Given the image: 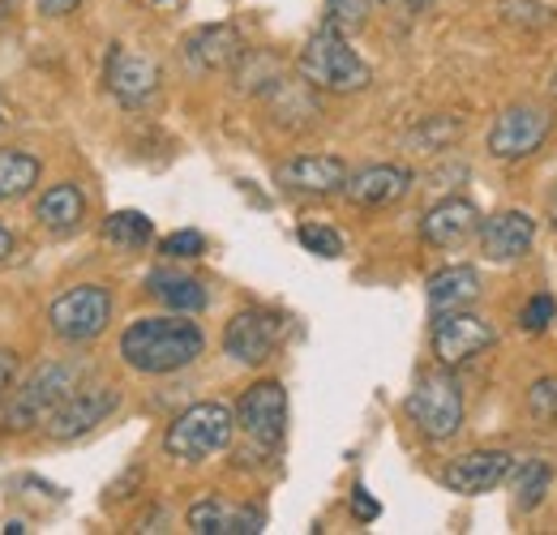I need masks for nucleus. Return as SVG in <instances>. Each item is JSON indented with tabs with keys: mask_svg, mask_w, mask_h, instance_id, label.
Segmentation results:
<instances>
[{
	"mask_svg": "<svg viewBox=\"0 0 557 535\" xmlns=\"http://www.w3.org/2000/svg\"><path fill=\"white\" fill-rule=\"evenodd\" d=\"M404 411H408V420L417 424V433L424 441H437L442 446V441L459 437V428H463V390H459L455 373L442 369V364L433 373H424L417 386H412Z\"/></svg>",
	"mask_w": 557,
	"mask_h": 535,
	"instance_id": "nucleus-5",
	"label": "nucleus"
},
{
	"mask_svg": "<svg viewBox=\"0 0 557 535\" xmlns=\"http://www.w3.org/2000/svg\"><path fill=\"white\" fill-rule=\"evenodd\" d=\"M13 253H17V236H13V232L0 223V262H9Z\"/></svg>",
	"mask_w": 557,
	"mask_h": 535,
	"instance_id": "nucleus-37",
	"label": "nucleus"
},
{
	"mask_svg": "<svg viewBox=\"0 0 557 535\" xmlns=\"http://www.w3.org/2000/svg\"><path fill=\"white\" fill-rule=\"evenodd\" d=\"M77 382H82V369L70 364V360H48V364H39V369L9 395L4 411H0V428H4V433H26V428L44 424V420L77 390Z\"/></svg>",
	"mask_w": 557,
	"mask_h": 535,
	"instance_id": "nucleus-4",
	"label": "nucleus"
},
{
	"mask_svg": "<svg viewBox=\"0 0 557 535\" xmlns=\"http://www.w3.org/2000/svg\"><path fill=\"white\" fill-rule=\"evenodd\" d=\"M181 57L194 73H219V69H232L245 61V39L232 22H214V26H202L185 39Z\"/></svg>",
	"mask_w": 557,
	"mask_h": 535,
	"instance_id": "nucleus-19",
	"label": "nucleus"
},
{
	"mask_svg": "<svg viewBox=\"0 0 557 535\" xmlns=\"http://www.w3.org/2000/svg\"><path fill=\"white\" fill-rule=\"evenodd\" d=\"M424 296H429V309H433V313H446V309H468V304L481 296V274H476L472 266L437 270V274H429Z\"/></svg>",
	"mask_w": 557,
	"mask_h": 535,
	"instance_id": "nucleus-23",
	"label": "nucleus"
},
{
	"mask_svg": "<svg viewBox=\"0 0 557 535\" xmlns=\"http://www.w3.org/2000/svg\"><path fill=\"white\" fill-rule=\"evenodd\" d=\"M159 253H163L168 262H194V258L207 253V236L194 232V227H181V232H172V236L159 240Z\"/></svg>",
	"mask_w": 557,
	"mask_h": 535,
	"instance_id": "nucleus-30",
	"label": "nucleus"
},
{
	"mask_svg": "<svg viewBox=\"0 0 557 535\" xmlns=\"http://www.w3.org/2000/svg\"><path fill=\"white\" fill-rule=\"evenodd\" d=\"M44 163L26 150H0V206L4 201H22L35 194Z\"/></svg>",
	"mask_w": 557,
	"mask_h": 535,
	"instance_id": "nucleus-25",
	"label": "nucleus"
},
{
	"mask_svg": "<svg viewBox=\"0 0 557 535\" xmlns=\"http://www.w3.org/2000/svg\"><path fill=\"white\" fill-rule=\"evenodd\" d=\"M9 125V108H4V99H0V129Z\"/></svg>",
	"mask_w": 557,
	"mask_h": 535,
	"instance_id": "nucleus-39",
	"label": "nucleus"
},
{
	"mask_svg": "<svg viewBox=\"0 0 557 535\" xmlns=\"http://www.w3.org/2000/svg\"><path fill=\"white\" fill-rule=\"evenodd\" d=\"M463 134V121L459 116H424L417 129H408V146L412 150H424V154H433V150H446V146H455Z\"/></svg>",
	"mask_w": 557,
	"mask_h": 535,
	"instance_id": "nucleus-27",
	"label": "nucleus"
},
{
	"mask_svg": "<svg viewBox=\"0 0 557 535\" xmlns=\"http://www.w3.org/2000/svg\"><path fill=\"white\" fill-rule=\"evenodd\" d=\"M412 167L404 163H369L360 172H348V185H344V198L360 210H382V206H395L412 194Z\"/></svg>",
	"mask_w": 557,
	"mask_h": 535,
	"instance_id": "nucleus-15",
	"label": "nucleus"
},
{
	"mask_svg": "<svg viewBox=\"0 0 557 535\" xmlns=\"http://www.w3.org/2000/svg\"><path fill=\"white\" fill-rule=\"evenodd\" d=\"M154 240V223L141 210H112L103 219V245L116 253H138Z\"/></svg>",
	"mask_w": 557,
	"mask_h": 535,
	"instance_id": "nucleus-24",
	"label": "nucleus"
},
{
	"mask_svg": "<svg viewBox=\"0 0 557 535\" xmlns=\"http://www.w3.org/2000/svg\"><path fill=\"white\" fill-rule=\"evenodd\" d=\"M549 95L557 99V73H554V82H549Z\"/></svg>",
	"mask_w": 557,
	"mask_h": 535,
	"instance_id": "nucleus-41",
	"label": "nucleus"
},
{
	"mask_svg": "<svg viewBox=\"0 0 557 535\" xmlns=\"http://www.w3.org/2000/svg\"><path fill=\"white\" fill-rule=\"evenodd\" d=\"M262 99H267L275 125H283V129H300V125H313L322 116V103H318V95H313V86L305 77L296 82V77L278 73L275 82L262 90Z\"/></svg>",
	"mask_w": 557,
	"mask_h": 535,
	"instance_id": "nucleus-20",
	"label": "nucleus"
},
{
	"mask_svg": "<svg viewBox=\"0 0 557 535\" xmlns=\"http://www.w3.org/2000/svg\"><path fill=\"white\" fill-rule=\"evenodd\" d=\"M510 471H515L510 450H468L442 468V484L459 497H476V493H493L497 484H506Z\"/></svg>",
	"mask_w": 557,
	"mask_h": 535,
	"instance_id": "nucleus-14",
	"label": "nucleus"
},
{
	"mask_svg": "<svg viewBox=\"0 0 557 535\" xmlns=\"http://www.w3.org/2000/svg\"><path fill=\"white\" fill-rule=\"evenodd\" d=\"M232 433H236V407H227V402H194L168 424L163 450L176 463H207V459L223 455L232 446Z\"/></svg>",
	"mask_w": 557,
	"mask_h": 535,
	"instance_id": "nucleus-3",
	"label": "nucleus"
},
{
	"mask_svg": "<svg viewBox=\"0 0 557 535\" xmlns=\"http://www.w3.org/2000/svg\"><path fill=\"white\" fill-rule=\"evenodd\" d=\"M150 4H176V0H150Z\"/></svg>",
	"mask_w": 557,
	"mask_h": 535,
	"instance_id": "nucleus-42",
	"label": "nucleus"
},
{
	"mask_svg": "<svg viewBox=\"0 0 557 535\" xmlns=\"http://www.w3.org/2000/svg\"><path fill=\"white\" fill-rule=\"evenodd\" d=\"M296 69H300V77H305L313 90H326V95H356V90H364V86L373 82V73L356 57L348 35L335 30L331 22L309 35V43L300 48Z\"/></svg>",
	"mask_w": 557,
	"mask_h": 535,
	"instance_id": "nucleus-2",
	"label": "nucleus"
},
{
	"mask_svg": "<svg viewBox=\"0 0 557 535\" xmlns=\"http://www.w3.org/2000/svg\"><path fill=\"white\" fill-rule=\"evenodd\" d=\"M202 351H207V335L198 322H189V313L138 318L121 335V360L141 377H172L198 364Z\"/></svg>",
	"mask_w": 557,
	"mask_h": 535,
	"instance_id": "nucleus-1",
	"label": "nucleus"
},
{
	"mask_svg": "<svg viewBox=\"0 0 557 535\" xmlns=\"http://www.w3.org/2000/svg\"><path fill=\"white\" fill-rule=\"evenodd\" d=\"M159 82H163V73H159V65H154L150 57H141L134 48H121V43L108 52L103 86H108V95H112L121 108H141V103H150V99L159 95Z\"/></svg>",
	"mask_w": 557,
	"mask_h": 535,
	"instance_id": "nucleus-12",
	"label": "nucleus"
},
{
	"mask_svg": "<svg viewBox=\"0 0 557 535\" xmlns=\"http://www.w3.org/2000/svg\"><path fill=\"white\" fill-rule=\"evenodd\" d=\"M77 4H82V0H35V13H39V17H65Z\"/></svg>",
	"mask_w": 557,
	"mask_h": 535,
	"instance_id": "nucleus-36",
	"label": "nucleus"
},
{
	"mask_svg": "<svg viewBox=\"0 0 557 535\" xmlns=\"http://www.w3.org/2000/svg\"><path fill=\"white\" fill-rule=\"evenodd\" d=\"M121 407V390L116 386H77L70 399L61 402L44 424H48V437L52 441H77V437H86V433H95L112 411Z\"/></svg>",
	"mask_w": 557,
	"mask_h": 535,
	"instance_id": "nucleus-11",
	"label": "nucleus"
},
{
	"mask_svg": "<svg viewBox=\"0 0 557 535\" xmlns=\"http://www.w3.org/2000/svg\"><path fill=\"white\" fill-rule=\"evenodd\" d=\"M283 318L271 309H240L227 326H223V356L245 364V369H258L267 364L283 343Z\"/></svg>",
	"mask_w": 557,
	"mask_h": 535,
	"instance_id": "nucleus-10",
	"label": "nucleus"
},
{
	"mask_svg": "<svg viewBox=\"0 0 557 535\" xmlns=\"http://www.w3.org/2000/svg\"><path fill=\"white\" fill-rule=\"evenodd\" d=\"M554 134V112L541 103H515L506 112H497V121L488 125V154L502 163H519L528 154H536Z\"/></svg>",
	"mask_w": 557,
	"mask_h": 535,
	"instance_id": "nucleus-7",
	"label": "nucleus"
},
{
	"mask_svg": "<svg viewBox=\"0 0 557 535\" xmlns=\"http://www.w3.org/2000/svg\"><path fill=\"white\" fill-rule=\"evenodd\" d=\"M351 514H356L360 523H373V519L382 514V506L369 497V488H364V484H356V488H351Z\"/></svg>",
	"mask_w": 557,
	"mask_h": 535,
	"instance_id": "nucleus-34",
	"label": "nucleus"
},
{
	"mask_svg": "<svg viewBox=\"0 0 557 535\" xmlns=\"http://www.w3.org/2000/svg\"><path fill=\"white\" fill-rule=\"evenodd\" d=\"M549 219H554V227H557V189H554V198H549Z\"/></svg>",
	"mask_w": 557,
	"mask_h": 535,
	"instance_id": "nucleus-38",
	"label": "nucleus"
},
{
	"mask_svg": "<svg viewBox=\"0 0 557 535\" xmlns=\"http://www.w3.org/2000/svg\"><path fill=\"white\" fill-rule=\"evenodd\" d=\"M481 253L488 262H519L532 253V240H536V219L528 210H497L481 219Z\"/></svg>",
	"mask_w": 557,
	"mask_h": 535,
	"instance_id": "nucleus-16",
	"label": "nucleus"
},
{
	"mask_svg": "<svg viewBox=\"0 0 557 535\" xmlns=\"http://www.w3.org/2000/svg\"><path fill=\"white\" fill-rule=\"evenodd\" d=\"M236 428L258 450H278L287 437V390L278 382H253L236 399Z\"/></svg>",
	"mask_w": 557,
	"mask_h": 535,
	"instance_id": "nucleus-9",
	"label": "nucleus"
},
{
	"mask_svg": "<svg viewBox=\"0 0 557 535\" xmlns=\"http://www.w3.org/2000/svg\"><path fill=\"white\" fill-rule=\"evenodd\" d=\"M13 382H17V356L0 347V399L9 395V386H13Z\"/></svg>",
	"mask_w": 557,
	"mask_h": 535,
	"instance_id": "nucleus-35",
	"label": "nucleus"
},
{
	"mask_svg": "<svg viewBox=\"0 0 557 535\" xmlns=\"http://www.w3.org/2000/svg\"><path fill=\"white\" fill-rule=\"evenodd\" d=\"M557 318V300L549 291H536L528 304H523V313H519V326L528 331V335H541V331H549Z\"/></svg>",
	"mask_w": 557,
	"mask_h": 535,
	"instance_id": "nucleus-33",
	"label": "nucleus"
},
{
	"mask_svg": "<svg viewBox=\"0 0 557 535\" xmlns=\"http://www.w3.org/2000/svg\"><path fill=\"white\" fill-rule=\"evenodd\" d=\"M373 4L377 0H326V22L335 26V30H360L364 22H369V13H373Z\"/></svg>",
	"mask_w": 557,
	"mask_h": 535,
	"instance_id": "nucleus-32",
	"label": "nucleus"
},
{
	"mask_svg": "<svg viewBox=\"0 0 557 535\" xmlns=\"http://www.w3.org/2000/svg\"><path fill=\"white\" fill-rule=\"evenodd\" d=\"M146 291L163 304V309H172V313H202L210 304V291L202 278H194V274H181V270H150L146 274Z\"/></svg>",
	"mask_w": 557,
	"mask_h": 535,
	"instance_id": "nucleus-21",
	"label": "nucleus"
},
{
	"mask_svg": "<svg viewBox=\"0 0 557 535\" xmlns=\"http://www.w3.org/2000/svg\"><path fill=\"white\" fill-rule=\"evenodd\" d=\"M408 9H424V4H433V0H404Z\"/></svg>",
	"mask_w": 557,
	"mask_h": 535,
	"instance_id": "nucleus-40",
	"label": "nucleus"
},
{
	"mask_svg": "<svg viewBox=\"0 0 557 535\" xmlns=\"http://www.w3.org/2000/svg\"><path fill=\"white\" fill-rule=\"evenodd\" d=\"M82 219H86V194H82L73 181L52 185L44 198L35 201V223H39L44 232H52V236H70V232H77Z\"/></svg>",
	"mask_w": 557,
	"mask_h": 535,
	"instance_id": "nucleus-22",
	"label": "nucleus"
},
{
	"mask_svg": "<svg viewBox=\"0 0 557 535\" xmlns=\"http://www.w3.org/2000/svg\"><path fill=\"white\" fill-rule=\"evenodd\" d=\"M476 232H481V210L468 198H442L420 219V240L433 245V249H459Z\"/></svg>",
	"mask_w": 557,
	"mask_h": 535,
	"instance_id": "nucleus-18",
	"label": "nucleus"
},
{
	"mask_svg": "<svg viewBox=\"0 0 557 535\" xmlns=\"http://www.w3.org/2000/svg\"><path fill=\"white\" fill-rule=\"evenodd\" d=\"M275 181L296 198H335L348 185V163L339 154H296L278 167Z\"/></svg>",
	"mask_w": 557,
	"mask_h": 535,
	"instance_id": "nucleus-13",
	"label": "nucleus"
},
{
	"mask_svg": "<svg viewBox=\"0 0 557 535\" xmlns=\"http://www.w3.org/2000/svg\"><path fill=\"white\" fill-rule=\"evenodd\" d=\"M296 240L309 253H318V258H344V236L335 227H326V223H300L296 227Z\"/></svg>",
	"mask_w": 557,
	"mask_h": 535,
	"instance_id": "nucleus-29",
	"label": "nucleus"
},
{
	"mask_svg": "<svg viewBox=\"0 0 557 535\" xmlns=\"http://www.w3.org/2000/svg\"><path fill=\"white\" fill-rule=\"evenodd\" d=\"M528 415L536 424H554L557 428V377H536L528 386Z\"/></svg>",
	"mask_w": 557,
	"mask_h": 535,
	"instance_id": "nucleus-31",
	"label": "nucleus"
},
{
	"mask_svg": "<svg viewBox=\"0 0 557 535\" xmlns=\"http://www.w3.org/2000/svg\"><path fill=\"white\" fill-rule=\"evenodd\" d=\"M48 326L61 343H95L112 326V291L103 283H77L48 304Z\"/></svg>",
	"mask_w": 557,
	"mask_h": 535,
	"instance_id": "nucleus-6",
	"label": "nucleus"
},
{
	"mask_svg": "<svg viewBox=\"0 0 557 535\" xmlns=\"http://www.w3.org/2000/svg\"><path fill=\"white\" fill-rule=\"evenodd\" d=\"M497 343V331L488 326L485 318L468 313V309H446L433 313V356L442 369H463L476 356H485L488 347Z\"/></svg>",
	"mask_w": 557,
	"mask_h": 535,
	"instance_id": "nucleus-8",
	"label": "nucleus"
},
{
	"mask_svg": "<svg viewBox=\"0 0 557 535\" xmlns=\"http://www.w3.org/2000/svg\"><path fill=\"white\" fill-rule=\"evenodd\" d=\"M194 535H262L267 532V510L262 506H232L223 497H202L185 514Z\"/></svg>",
	"mask_w": 557,
	"mask_h": 535,
	"instance_id": "nucleus-17",
	"label": "nucleus"
},
{
	"mask_svg": "<svg viewBox=\"0 0 557 535\" xmlns=\"http://www.w3.org/2000/svg\"><path fill=\"white\" fill-rule=\"evenodd\" d=\"M510 480H515V506H519L523 514H532V510H541V501H545L549 488H554V463H545V459L515 463Z\"/></svg>",
	"mask_w": 557,
	"mask_h": 535,
	"instance_id": "nucleus-26",
	"label": "nucleus"
},
{
	"mask_svg": "<svg viewBox=\"0 0 557 535\" xmlns=\"http://www.w3.org/2000/svg\"><path fill=\"white\" fill-rule=\"evenodd\" d=\"M497 13H502V22L523 26V30H549V26H557V9L554 4H541V0H497Z\"/></svg>",
	"mask_w": 557,
	"mask_h": 535,
	"instance_id": "nucleus-28",
	"label": "nucleus"
}]
</instances>
